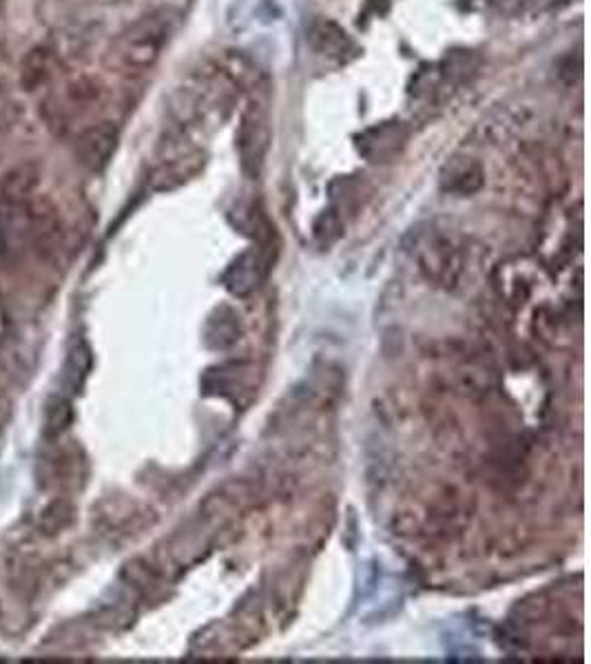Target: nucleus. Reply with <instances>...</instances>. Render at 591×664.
Returning a JSON list of instances; mask_svg holds the SVG:
<instances>
[{"instance_id":"7","label":"nucleus","mask_w":591,"mask_h":664,"mask_svg":"<svg viewBox=\"0 0 591 664\" xmlns=\"http://www.w3.org/2000/svg\"><path fill=\"white\" fill-rule=\"evenodd\" d=\"M69 419H72V410H69V401L64 399H56L52 406L47 408V417H44V432L56 437L69 426Z\"/></svg>"},{"instance_id":"3","label":"nucleus","mask_w":591,"mask_h":664,"mask_svg":"<svg viewBox=\"0 0 591 664\" xmlns=\"http://www.w3.org/2000/svg\"><path fill=\"white\" fill-rule=\"evenodd\" d=\"M115 144H118V133L113 127H109V124L93 127L80 138V156L89 167L100 168L113 156Z\"/></svg>"},{"instance_id":"4","label":"nucleus","mask_w":591,"mask_h":664,"mask_svg":"<svg viewBox=\"0 0 591 664\" xmlns=\"http://www.w3.org/2000/svg\"><path fill=\"white\" fill-rule=\"evenodd\" d=\"M164 36L160 29L155 27H140V32L131 34L127 38V49H124V58L131 67L147 69L158 60L160 49H162Z\"/></svg>"},{"instance_id":"2","label":"nucleus","mask_w":591,"mask_h":664,"mask_svg":"<svg viewBox=\"0 0 591 664\" xmlns=\"http://www.w3.org/2000/svg\"><path fill=\"white\" fill-rule=\"evenodd\" d=\"M483 184L485 171L474 158H452L441 171V188L454 196H474Z\"/></svg>"},{"instance_id":"6","label":"nucleus","mask_w":591,"mask_h":664,"mask_svg":"<svg viewBox=\"0 0 591 664\" xmlns=\"http://www.w3.org/2000/svg\"><path fill=\"white\" fill-rule=\"evenodd\" d=\"M89 368H92V351L84 342H76L67 354V363H64V383H67L69 390H78L82 386Z\"/></svg>"},{"instance_id":"5","label":"nucleus","mask_w":591,"mask_h":664,"mask_svg":"<svg viewBox=\"0 0 591 664\" xmlns=\"http://www.w3.org/2000/svg\"><path fill=\"white\" fill-rule=\"evenodd\" d=\"M308 40L324 56H344V53L353 49L348 34L334 23H330V20H319V23L310 24Z\"/></svg>"},{"instance_id":"8","label":"nucleus","mask_w":591,"mask_h":664,"mask_svg":"<svg viewBox=\"0 0 591 664\" xmlns=\"http://www.w3.org/2000/svg\"><path fill=\"white\" fill-rule=\"evenodd\" d=\"M334 217H337V216H334V213H333V211L324 213V216H322V219H324V222H325V228H330V222H333V219H334ZM315 233H317V237H324V235H325V237H328V233H330V231H322V226H315Z\"/></svg>"},{"instance_id":"1","label":"nucleus","mask_w":591,"mask_h":664,"mask_svg":"<svg viewBox=\"0 0 591 664\" xmlns=\"http://www.w3.org/2000/svg\"><path fill=\"white\" fill-rule=\"evenodd\" d=\"M270 147V120L268 111L257 102H250L244 111L237 131V151L244 173L257 178L266 162Z\"/></svg>"}]
</instances>
